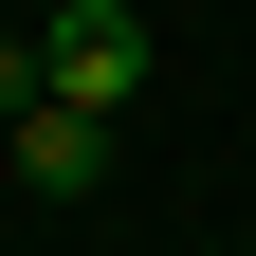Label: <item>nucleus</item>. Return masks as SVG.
<instances>
[{
  "instance_id": "2",
  "label": "nucleus",
  "mask_w": 256,
  "mask_h": 256,
  "mask_svg": "<svg viewBox=\"0 0 256 256\" xmlns=\"http://www.w3.org/2000/svg\"><path fill=\"white\" fill-rule=\"evenodd\" d=\"M0 146H18V183H37V202H92V183H110V110H74V92H37Z\"/></svg>"
},
{
  "instance_id": "3",
  "label": "nucleus",
  "mask_w": 256,
  "mask_h": 256,
  "mask_svg": "<svg viewBox=\"0 0 256 256\" xmlns=\"http://www.w3.org/2000/svg\"><path fill=\"white\" fill-rule=\"evenodd\" d=\"M37 92H55V55H37V37H0V128L37 110Z\"/></svg>"
},
{
  "instance_id": "1",
  "label": "nucleus",
  "mask_w": 256,
  "mask_h": 256,
  "mask_svg": "<svg viewBox=\"0 0 256 256\" xmlns=\"http://www.w3.org/2000/svg\"><path fill=\"white\" fill-rule=\"evenodd\" d=\"M37 55H55V92H74V110H110V128H128V92H146V18H128V0H55Z\"/></svg>"
}]
</instances>
